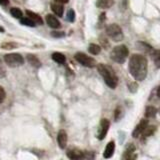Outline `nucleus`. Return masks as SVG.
Wrapping results in <instances>:
<instances>
[{
	"instance_id": "27",
	"label": "nucleus",
	"mask_w": 160,
	"mask_h": 160,
	"mask_svg": "<svg viewBox=\"0 0 160 160\" xmlns=\"http://www.w3.org/2000/svg\"><path fill=\"white\" fill-rule=\"evenodd\" d=\"M128 89H129V91L130 92H132V93H135L137 91V88H138V84L136 83V81H134V82H131V83H129L128 85Z\"/></svg>"
},
{
	"instance_id": "29",
	"label": "nucleus",
	"mask_w": 160,
	"mask_h": 160,
	"mask_svg": "<svg viewBox=\"0 0 160 160\" xmlns=\"http://www.w3.org/2000/svg\"><path fill=\"white\" fill-rule=\"evenodd\" d=\"M5 98H6V92H5V90L3 89L2 86H0V104H1Z\"/></svg>"
},
{
	"instance_id": "7",
	"label": "nucleus",
	"mask_w": 160,
	"mask_h": 160,
	"mask_svg": "<svg viewBox=\"0 0 160 160\" xmlns=\"http://www.w3.org/2000/svg\"><path fill=\"white\" fill-rule=\"evenodd\" d=\"M110 127V122L108 119H101V122H100V126H99V132H98V136L97 138L99 140H103L106 136V134L109 130Z\"/></svg>"
},
{
	"instance_id": "12",
	"label": "nucleus",
	"mask_w": 160,
	"mask_h": 160,
	"mask_svg": "<svg viewBox=\"0 0 160 160\" xmlns=\"http://www.w3.org/2000/svg\"><path fill=\"white\" fill-rule=\"evenodd\" d=\"M114 151H115V142L112 140V141H109L108 144L106 145V147H105V150L103 152V157L106 159L112 157Z\"/></svg>"
},
{
	"instance_id": "21",
	"label": "nucleus",
	"mask_w": 160,
	"mask_h": 160,
	"mask_svg": "<svg viewBox=\"0 0 160 160\" xmlns=\"http://www.w3.org/2000/svg\"><path fill=\"white\" fill-rule=\"evenodd\" d=\"M156 131V126H146V128H145L144 130H143V132L141 133L143 136H145V137H149V136H151V135Z\"/></svg>"
},
{
	"instance_id": "4",
	"label": "nucleus",
	"mask_w": 160,
	"mask_h": 160,
	"mask_svg": "<svg viewBox=\"0 0 160 160\" xmlns=\"http://www.w3.org/2000/svg\"><path fill=\"white\" fill-rule=\"evenodd\" d=\"M105 32H106L107 36L110 39H112L113 41H115V42L121 41V40L123 39L122 29L116 23H113V24L108 25V26L106 27V30H105Z\"/></svg>"
},
{
	"instance_id": "26",
	"label": "nucleus",
	"mask_w": 160,
	"mask_h": 160,
	"mask_svg": "<svg viewBox=\"0 0 160 160\" xmlns=\"http://www.w3.org/2000/svg\"><path fill=\"white\" fill-rule=\"evenodd\" d=\"M66 18L69 22H73L75 20V11L73 9H69L68 12H67V15H66Z\"/></svg>"
},
{
	"instance_id": "28",
	"label": "nucleus",
	"mask_w": 160,
	"mask_h": 160,
	"mask_svg": "<svg viewBox=\"0 0 160 160\" xmlns=\"http://www.w3.org/2000/svg\"><path fill=\"white\" fill-rule=\"evenodd\" d=\"M6 76V68L2 63V60L0 59V78H4Z\"/></svg>"
},
{
	"instance_id": "3",
	"label": "nucleus",
	"mask_w": 160,
	"mask_h": 160,
	"mask_svg": "<svg viewBox=\"0 0 160 160\" xmlns=\"http://www.w3.org/2000/svg\"><path fill=\"white\" fill-rule=\"evenodd\" d=\"M128 54H129V50L126 45H124V44L117 45V46H115L111 50V52H110V58H111L114 62L122 64L126 61Z\"/></svg>"
},
{
	"instance_id": "22",
	"label": "nucleus",
	"mask_w": 160,
	"mask_h": 160,
	"mask_svg": "<svg viewBox=\"0 0 160 160\" xmlns=\"http://www.w3.org/2000/svg\"><path fill=\"white\" fill-rule=\"evenodd\" d=\"M20 23L22 25H26V26H29V27H35L36 26V24H35L34 21H32L31 19L29 17H21L20 18Z\"/></svg>"
},
{
	"instance_id": "17",
	"label": "nucleus",
	"mask_w": 160,
	"mask_h": 160,
	"mask_svg": "<svg viewBox=\"0 0 160 160\" xmlns=\"http://www.w3.org/2000/svg\"><path fill=\"white\" fill-rule=\"evenodd\" d=\"M114 4V0H97L96 6L101 9L110 8Z\"/></svg>"
},
{
	"instance_id": "35",
	"label": "nucleus",
	"mask_w": 160,
	"mask_h": 160,
	"mask_svg": "<svg viewBox=\"0 0 160 160\" xmlns=\"http://www.w3.org/2000/svg\"><path fill=\"white\" fill-rule=\"evenodd\" d=\"M0 31H2V32H4V29H3L2 27H0Z\"/></svg>"
},
{
	"instance_id": "14",
	"label": "nucleus",
	"mask_w": 160,
	"mask_h": 160,
	"mask_svg": "<svg viewBox=\"0 0 160 160\" xmlns=\"http://www.w3.org/2000/svg\"><path fill=\"white\" fill-rule=\"evenodd\" d=\"M51 10L53 11V13L56 15V16L61 17L63 15V11H64V8L62 6V4H60L58 2H55L51 4Z\"/></svg>"
},
{
	"instance_id": "32",
	"label": "nucleus",
	"mask_w": 160,
	"mask_h": 160,
	"mask_svg": "<svg viewBox=\"0 0 160 160\" xmlns=\"http://www.w3.org/2000/svg\"><path fill=\"white\" fill-rule=\"evenodd\" d=\"M100 42H101V44L103 45V46H104V48L105 47H108L109 46V43L107 42V40L106 39H102V38H100Z\"/></svg>"
},
{
	"instance_id": "16",
	"label": "nucleus",
	"mask_w": 160,
	"mask_h": 160,
	"mask_svg": "<svg viewBox=\"0 0 160 160\" xmlns=\"http://www.w3.org/2000/svg\"><path fill=\"white\" fill-rule=\"evenodd\" d=\"M136 157H137V155L134 154V146H133L131 143H130L128 145L127 149L125 150V153L123 155V158L124 159H134V158H136Z\"/></svg>"
},
{
	"instance_id": "5",
	"label": "nucleus",
	"mask_w": 160,
	"mask_h": 160,
	"mask_svg": "<svg viewBox=\"0 0 160 160\" xmlns=\"http://www.w3.org/2000/svg\"><path fill=\"white\" fill-rule=\"evenodd\" d=\"M4 61L9 67H19L24 63V58L19 53H9L4 55Z\"/></svg>"
},
{
	"instance_id": "10",
	"label": "nucleus",
	"mask_w": 160,
	"mask_h": 160,
	"mask_svg": "<svg viewBox=\"0 0 160 160\" xmlns=\"http://www.w3.org/2000/svg\"><path fill=\"white\" fill-rule=\"evenodd\" d=\"M67 157L69 159H72V160L81 159V158H84V152L81 151V150L77 149V148L69 149L67 151Z\"/></svg>"
},
{
	"instance_id": "25",
	"label": "nucleus",
	"mask_w": 160,
	"mask_h": 160,
	"mask_svg": "<svg viewBox=\"0 0 160 160\" xmlns=\"http://www.w3.org/2000/svg\"><path fill=\"white\" fill-rule=\"evenodd\" d=\"M17 47V44L14 42H5L3 44H1V48L2 49H6V50H10V49H14Z\"/></svg>"
},
{
	"instance_id": "9",
	"label": "nucleus",
	"mask_w": 160,
	"mask_h": 160,
	"mask_svg": "<svg viewBox=\"0 0 160 160\" xmlns=\"http://www.w3.org/2000/svg\"><path fill=\"white\" fill-rule=\"evenodd\" d=\"M147 125H148V120H146V119H142L141 121L139 122V124L137 125V126L135 127V129L133 130L132 136H133L134 138L139 137V135L143 132V130H144L145 128H146Z\"/></svg>"
},
{
	"instance_id": "8",
	"label": "nucleus",
	"mask_w": 160,
	"mask_h": 160,
	"mask_svg": "<svg viewBox=\"0 0 160 160\" xmlns=\"http://www.w3.org/2000/svg\"><path fill=\"white\" fill-rule=\"evenodd\" d=\"M46 23L48 24L49 27L57 29L61 27V23H60L59 20L56 18V16L53 14H47L46 15Z\"/></svg>"
},
{
	"instance_id": "24",
	"label": "nucleus",
	"mask_w": 160,
	"mask_h": 160,
	"mask_svg": "<svg viewBox=\"0 0 160 160\" xmlns=\"http://www.w3.org/2000/svg\"><path fill=\"white\" fill-rule=\"evenodd\" d=\"M152 55V58L154 60L155 64H156V66L159 67L160 66V51L157 49H154V51L151 53Z\"/></svg>"
},
{
	"instance_id": "20",
	"label": "nucleus",
	"mask_w": 160,
	"mask_h": 160,
	"mask_svg": "<svg viewBox=\"0 0 160 160\" xmlns=\"http://www.w3.org/2000/svg\"><path fill=\"white\" fill-rule=\"evenodd\" d=\"M88 51L92 55H97L101 52V47L95 43H91V44H89V46H88Z\"/></svg>"
},
{
	"instance_id": "13",
	"label": "nucleus",
	"mask_w": 160,
	"mask_h": 160,
	"mask_svg": "<svg viewBox=\"0 0 160 160\" xmlns=\"http://www.w3.org/2000/svg\"><path fill=\"white\" fill-rule=\"evenodd\" d=\"M27 61L30 65H31V66H33L35 68L41 67V62H40V60L38 59V57L36 56V55H34V54H28L27 55Z\"/></svg>"
},
{
	"instance_id": "2",
	"label": "nucleus",
	"mask_w": 160,
	"mask_h": 160,
	"mask_svg": "<svg viewBox=\"0 0 160 160\" xmlns=\"http://www.w3.org/2000/svg\"><path fill=\"white\" fill-rule=\"evenodd\" d=\"M98 72L100 73V75L102 76V78L104 79L105 83L108 87H110L111 89H115L118 84V77L116 73L114 72V70L112 67H110L109 65L106 64H98L97 66Z\"/></svg>"
},
{
	"instance_id": "18",
	"label": "nucleus",
	"mask_w": 160,
	"mask_h": 160,
	"mask_svg": "<svg viewBox=\"0 0 160 160\" xmlns=\"http://www.w3.org/2000/svg\"><path fill=\"white\" fill-rule=\"evenodd\" d=\"M52 59L53 61H55L58 64H64L65 61H66V57L64 56V54L60 52H54L52 54Z\"/></svg>"
},
{
	"instance_id": "30",
	"label": "nucleus",
	"mask_w": 160,
	"mask_h": 160,
	"mask_svg": "<svg viewBox=\"0 0 160 160\" xmlns=\"http://www.w3.org/2000/svg\"><path fill=\"white\" fill-rule=\"evenodd\" d=\"M51 35H52L53 37H55V38H61V37L64 36L65 34L62 31H52Z\"/></svg>"
},
{
	"instance_id": "31",
	"label": "nucleus",
	"mask_w": 160,
	"mask_h": 160,
	"mask_svg": "<svg viewBox=\"0 0 160 160\" xmlns=\"http://www.w3.org/2000/svg\"><path fill=\"white\" fill-rule=\"evenodd\" d=\"M120 114H121V108L117 107L116 109H115V113H114L115 121H118V119L120 118Z\"/></svg>"
},
{
	"instance_id": "23",
	"label": "nucleus",
	"mask_w": 160,
	"mask_h": 160,
	"mask_svg": "<svg viewBox=\"0 0 160 160\" xmlns=\"http://www.w3.org/2000/svg\"><path fill=\"white\" fill-rule=\"evenodd\" d=\"M10 14H11L14 18H17V19H20L23 16L22 11L17 7H13V8L10 9Z\"/></svg>"
},
{
	"instance_id": "19",
	"label": "nucleus",
	"mask_w": 160,
	"mask_h": 160,
	"mask_svg": "<svg viewBox=\"0 0 160 160\" xmlns=\"http://www.w3.org/2000/svg\"><path fill=\"white\" fill-rule=\"evenodd\" d=\"M157 114V108L154 106H147L146 110H145V116L147 118H153L156 116Z\"/></svg>"
},
{
	"instance_id": "1",
	"label": "nucleus",
	"mask_w": 160,
	"mask_h": 160,
	"mask_svg": "<svg viewBox=\"0 0 160 160\" xmlns=\"http://www.w3.org/2000/svg\"><path fill=\"white\" fill-rule=\"evenodd\" d=\"M129 72L136 81H143L148 72L147 58L141 54H133L129 59Z\"/></svg>"
},
{
	"instance_id": "15",
	"label": "nucleus",
	"mask_w": 160,
	"mask_h": 160,
	"mask_svg": "<svg viewBox=\"0 0 160 160\" xmlns=\"http://www.w3.org/2000/svg\"><path fill=\"white\" fill-rule=\"evenodd\" d=\"M26 15L32 20V21L35 22V24H39V25H42L43 24V20L42 18L39 16L38 14H36L33 11H30V10H26Z\"/></svg>"
},
{
	"instance_id": "11",
	"label": "nucleus",
	"mask_w": 160,
	"mask_h": 160,
	"mask_svg": "<svg viewBox=\"0 0 160 160\" xmlns=\"http://www.w3.org/2000/svg\"><path fill=\"white\" fill-rule=\"evenodd\" d=\"M67 134L66 132L64 131V130H60L57 134V142H58V145L59 147L61 149H64L66 147V144H67Z\"/></svg>"
},
{
	"instance_id": "33",
	"label": "nucleus",
	"mask_w": 160,
	"mask_h": 160,
	"mask_svg": "<svg viewBox=\"0 0 160 160\" xmlns=\"http://www.w3.org/2000/svg\"><path fill=\"white\" fill-rule=\"evenodd\" d=\"M9 3V0H0V5H3V6H6Z\"/></svg>"
},
{
	"instance_id": "34",
	"label": "nucleus",
	"mask_w": 160,
	"mask_h": 160,
	"mask_svg": "<svg viewBox=\"0 0 160 160\" xmlns=\"http://www.w3.org/2000/svg\"><path fill=\"white\" fill-rule=\"evenodd\" d=\"M55 2H58L60 4H66L69 2V0H55Z\"/></svg>"
},
{
	"instance_id": "6",
	"label": "nucleus",
	"mask_w": 160,
	"mask_h": 160,
	"mask_svg": "<svg viewBox=\"0 0 160 160\" xmlns=\"http://www.w3.org/2000/svg\"><path fill=\"white\" fill-rule=\"evenodd\" d=\"M74 58L78 63H80L85 67L92 68L94 66H96V61H95L92 57L88 56V55H86L83 52H77L74 55Z\"/></svg>"
}]
</instances>
